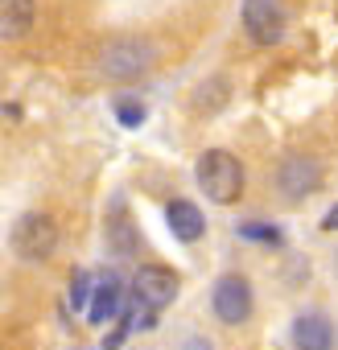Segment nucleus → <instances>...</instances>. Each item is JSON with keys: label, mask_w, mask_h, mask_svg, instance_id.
<instances>
[{"label": "nucleus", "mask_w": 338, "mask_h": 350, "mask_svg": "<svg viewBox=\"0 0 338 350\" xmlns=\"http://www.w3.org/2000/svg\"><path fill=\"white\" fill-rule=\"evenodd\" d=\"M157 62V46L148 38H136V33H120V38H107L99 46V75L107 83H132L140 75H148Z\"/></svg>", "instance_id": "f257e3e1"}, {"label": "nucleus", "mask_w": 338, "mask_h": 350, "mask_svg": "<svg viewBox=\"0 0 338 350\" xmlns=\"http://www.w3.org/2000/svg\"><path fill=\"white\" fill-rule=\"evenodd\" d=\"M293 346L297 350H334V321L322 313V309H305L293 317V329H289Z\"/></svg>", "instance_id": "6e6552de"}, {"label": "nucleus", "mask_w": 338, "mask_h": 350, "mask_svg": "<svg viewBox=\"0 0 338 350\" xmlns=\"http://www.w3.org/2000/svg\"><path fill=\"white\" fill-rule=\"evenodd\" d=\"M198 186L207 190L211 202L231 206L244 194V165H239V157H231L227 148H207L198 157Z\"/></svg>", "instance_id": "f03ea898"}, {"label": "nucleus", "mask_w": 338, "mask_h": 350, "mask_svg": "<svg viewBox=\"0 0 338 350\" xmlns=\"http://www.w3.org/2000/svg\"><path fill=\"white\" fill-rule=\"evenodd\" d=\"M120 301H124V284H120V276H116V272H107V276L99 280V288H91V301H87V321H91V325L112 321V317L120 313Z\"/></svg>", "instance_id": "9d476101"}, {"label": "nucleus", "mask_w": 338, "mask_h": 350, "mask_svg": "<svg viewBox=\"0 0 338 350\" xmlns=\"http://www.w3.org/2000/svg\"><path fill=\"white\" fill-rule=\"evenodd\" d=\"M190 350H211V342H203V338H194V342H190Z\"/></svg>", "instance_id": "f3484780"}, {"label": "nucleus", "mask_w": 338, "mask_h": 350, "mask_svg": "<svg viewBox=\"0 0 338 350\" xmlns=\"http://www.w3.org/2000/svg\"><path fill=\"white\" fill-rule=\"evenodd\" d=\"M211 309H215V317L223 325H244L252 317V309H256V297H252L248 276H239V272L219 276L215 288H211Z\"/></svg>", "instance_id": "39448f33"}, {"label": "nucleus", "mask_w": 338, "mask_h": 350, "mask_svg": "<svg viewBox=\"0 0 338 350\" xmlns=\"http://www.w3.org/2000/svg\"><path fill=\"white\" fill-rule=\"evenodd\" d=\"M87 301H91V272H75V280H70V305L87 309Z\"/></svg>", "instance_id": "2eb2a0df"}, {"label": "nucleus", "mask_w": 338, "mask_h": 350, "mask_svg": "<svg viewBox=\"0 0 338 350\" xmlns=\"http://www.w3.org/2000/svg\"><path fill=\"white\" fill-rule=\"evenodd\" d=\"M244 29L256 46H276L285 38L281 0H244Z\"/></svg>", "instance_id": "0eeeda50"}, {"label": "nucleus", "mask_w": 338, "mask_h": 350, "mask_svg": "<svg viewBox=\"0 0 338 350\" xmlns=\"http://www.w3.org/2000/svg\"><path fill=\"white\" fill-rule=\"evenodd\" d=\"M239 239H256V243L276 247V243H281V231H276L272 223H239Z\"/></svg>", "instance_id": "4468645a"}, {"label": "nucleus", "mask_w": 338, "mask_h": 350, "mask_svg": "<svg viewBox=\"0 0 338 350\" xmlns=\"http://www.w3.org/2000/svg\"><path fill=\"white\" fill-rule=\"evenodd\" d=\"M276 190L285 202H305L309 194L322 190V161L305 157V152H289L276 165Z\"/></svg>", "instance_id": "20e7f679"}, {"label": "nucleus", "mask_w": 338, "mask_h": 350, "mask_svg": "<svg viewBox=\"0 0 338 350\" xmlns=\"http://www.w3.org/2000/svg\"><path fill=\"white\" fill-rule=\"evenodd\" d=\"M34 29V0H0V38L21 42Z\"/></svg>", "instance_id": "f8f14e48"}, {"label": "nucleus", "mask_w": 338, "mask_h": 350, "mask_svg": "<svg viewBox=\"0 0 338 350\" xmlns=\"http://www.w3.org/2000/svg\"><path fill=\"white\" fill-rule=\"evenodd\" d=\"M107 247H112V256H120V260H132V256L140 252V235H136L132 219L124 215V202L112 206V219H107Z\"/></svg>", "instance_id": "9b49d317"}, {"label": "nucleus", "mask_w": 338, "mask_h": 350, "mask_svg": "<svg viewBox=\"0 0 338 350\" xmlns=\"http://www.w3.org/2000/svg\"><path fill=\"white\" fill-rule=\"evenodd\" d=\"M9 247H13L21 260L42 264V260H50L54 247H58V223H54L50 215H42V211H29V215H21V219L13 223Z\"/></svg>", "instance_id": "7ed1b4c3"}, {"label": "nucleus", "mask_w": 338, "mask_h": 350, "mask_svg": "<svg viewBox=\"0 0 338 350\" xmlns=\"http://www.w3.org/2000/svg\"><path fill=\"white\" fill-rule=\"evenodd\" d=\"M322 227H326V231H338V202H334V206L326 211V219H322Z\"/></svg>", "instance_id": "dca6fc26"}, {"label": "nucleus", "mask_w": 338, "mask_h": 350, "mask_svg": "<svg viewBox=\"0 0 338 350\" xmlns=\"http://www.w3.org/2000/svg\"><path fill=\"white\" fill-rule=\"evenodd\" d=\"M165 219H169V231H174V239H182V243H198L203 235H207V219H203V211L194 206V202H186V198H174L165 206Z\"/></svg>", "instance_id": "1a4fd4ad"}, {"label": "nucleus", "mask_w": 338, "mask_h": 350, "mask_svg": "<svg viewBox=\"0 0 338 350\" xmlns=\"http://www.w3.org/2000/svg\"><path fill=\"white\" fill-rule=\"evenodd\" d=\"M178 288H182L178 272L165 268V264H140L136 276H132V297H136L148 313H157V309H165V305H174Z\"/></svg>", "instance_id": "423d86ee"}, {"label": "nucleus", "mask_w": 338, "mask_h": 350, "mask_svg": "<svg viewBox=\"0 0 338 350\" xmlns=\"http://www.w3.org/2000/svg\"><path fill=\"white\" fill-rule=\"evenodd\" d=\"M112 111H116V120H120L124 128H140V124H144V116H148L140 99H116V103H112Z\"/></svg>", "instance_id": "ddd939ff"}]
</instances>
